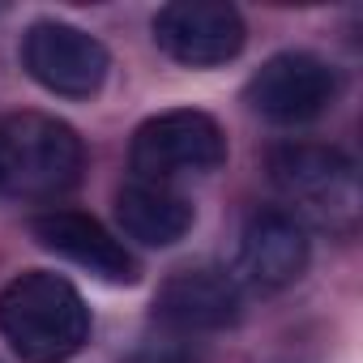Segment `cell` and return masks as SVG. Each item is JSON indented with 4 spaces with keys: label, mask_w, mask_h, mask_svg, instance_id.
Wrapping results in <instances>:
<instances>
[{
    "label": "cell",
    "mask_w": 363,
    "mask_h": 363,
    "mask_svg": "<svg viewBox=\"0 0 363 363\" xmlns=\"http://www.w3.org/2000/svg\"><path fill=\"white\" fill-rule=\"evenodd\" d=\"M0 333L22 363H69L90 342V308L52 269H26L0 291Z\"/></svg>",
    "instance_id": "6da1fadb"
},
{
    "label": "cell",
    "mask_w": 363,
    "mask_h": 363,
    "mask_svg": "<svg viewBox=\"0 0 363 363\" xmlns=\"http://www.w3.org/2000/svg\"><path fill=\"white\" fill-rule=\"evenodd\" d=\"M269 179L286 197L291 218L312 223L329 235H350L359 227V210H363L359 167L337 145L286 141L269 154Z\"/></svg>",
    "instance_id": "7a4b0ae2"
},
{
    "label": "cell",
    "mask_w": 363,
    "mask_h": 363,
    "mask_svg": "<svg viewBox=\"0 0 363 363\" xmlns=\"http://www.w3.org/2000/svg\"><path fill=\"white\" fill-rule=\"evenodd\" d=\"M86 167V145L73 124L18 111L0 120V189L26 201H56L77 189Z\"/></svg>",
    "instance_id": "3957f363"
},
{
    "label": "cell",
    "mask_w": 363,
    "mask_h": 363,
    "mask_svg": "<svg viewBox=\"0 0 363 363\" xmlns=\"http://www.w3.org/2000/svg\"><path fill=\"white\" fill-rule=\"evenodd\" d=\"M128 158H133V179H150V184L210 175L227 162V133L214 116L193 107L162 111L133 133Z\"/></svg>",
    "instance_id": "277c9868"
},
{
    "label": "cell",
    "mask_w": 363,
    "mask_h": 363,
    "mask_svg": "<svg viewBox=\"0 0 363 363\" xmlns=\"http://www.w3.org/2000/svg\"><path fill=\"white\" fill-rule=\"evenodd\" d=\"M22 69L60 99H94L107 82L111 56L107 48L69 26V22H35L22 35Z\"/></svg>",
    "instance_id": "5b68a950"
},
{
    "label": "cell",
    "mask_w": 363,
    "mask_h": 363,
    "mask_svg": "<svg viewBox=\"0 0 363 363\" xmlns=\"http://www.w3.org/2000/svg\"><path fill=\"white\" fill-rule=\"evenodd\" d=\"M337 69L312 52H278L248 82V107L269 124H308L337 99Z\"/></svg>",
    "instance_id": "8992f818"
},
{
    "label": "cell",
    "mask_w": 363,
    "mask_h": 363,
    "mask_svg": "<svg viewBox=\"0 0 363 363\" xmlns=\"http://www.w3.org/2000/svg\"><path fill=\"white\" fill-rule=\"evenodd\" d=\"M244 18L235 5L218 0H175L154 18V43L189 69H214L240 56L244 48Z\"/></svg>",
    "instance_id": "52a82bcc"
},
{
    "label": "cell",
    "mask_w": 363,
    "mask_h": 363,
    "mask_svg": "<svg viewBox=\"0 0 363 363\" xmlns=\"http://www.w3.org/2000/svg\"><path fill=\"white\" fill-rule=\"evenodd\" d=\"M308 257H312L308 227L286 210H261L240 231L235 274L252 291H286L291 282L303 278Z\"/></svg>",
    "instance_id": "ba28073f"
},
{
    "label": "cell",
    "mask_w": 363,
    "mask_h": 363,
    "mask_svg": "<svg viewBox=\"0 0 363 363\" xmlns=\"http://www.w3.org/2000/svg\"><path fill=\"white\" fill-rule=\"evenodd\" d=\"M244 312L240 282L223 269H179L154 295V320L171 333H218Z\"/></svg>",
    "instance_id": "9c48e42d"
},
{
    "label": "cell",
    "mask_w": 363,
    "mask_h": 363,
    "mask_svg": "<svg viewBox=\"0 0 363 363\" xmlns=\"http://www.w3.org/2000/svg\"><path fill=\"white\" fill-rule=\"evenodd\" d=\"M30 235H35L48 252H56V257L82 265L86 274H94V278H103V282H111V286H133L137 274H141L137 257H133L99 218H90V214H77V210H48V214L30 218Z\"/></svg>",
    "instance_id": "30bf717a"
},
{
    "label": "cell",
    "mask_w": 363,
    "mask_h": 363,
    "mask_svg": "<svg viewBox=\"0 0 363 363\" xmlns=\"http://www.w3.org/2000/svg\"><path fill=\"white\" fill-rule=\"evenodd\" d=\"M116 218L120 231L145 248H171L193 231V206L171 184H150V179H128L116 193Z\"/></svg>",
    "instance_id": "8fae6325"
},
{
    "label": "cell",
    "mask_w": 363,
    "mask_h": 363,
    "mask_svg": "<svg viewBox=\"0 0 363 363\" xmlns=\"http://www.w3.org/2000/svg\"><path fill=\"white\" fill-rule=\"evenodd\" d=\"M124 363H201V354L189 346L184 333H162V337H145L137 342V350L124 359Z\"/></svg>",
    "instance_id": "7c38bea8"
}]
</instances>
